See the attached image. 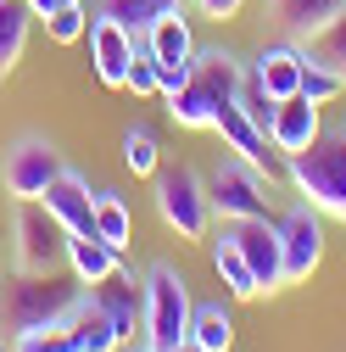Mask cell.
<instances>
[{
    "mask_svg": "<svg viewBox=\"0 0 346 352\" xmlns=\"http://www.w3.org/2000/svg\"><path fill=\"white\" fill-rule=\"evenodd\" d=\"M285 179L301 201H313L324 218L346 224V129H319L308 151L285 157Z\"/></svg>",
    "mask_w": 346,
    "mask_h": 352,
    "instance_id": "6da1fadb",
    "label": "cell"
},
{
    "mask_svg": "<svg viewBox=\"0 0 346 352\" xmlns=\"http://www.w3.org/2000/svg\"><path fill=\"white\" fill-rule=\"evenodd\" d=\"M140 291H146V324H140V341L146 346H157V352H168V346H179L185 336H190V280L173 269V263H151L146 269V280H140Z\"/></svg>",
    "mask_w": 346,
    "mask_h": 352,
    "instance_id": "7a4b0ae2",
    "label": "cell"
},
{
    "mask_svg": "<svg viewBox=\"0 0 346 352\" xmlns=\"http://www.w3.org/2000/svg\"><path fill=\"white\" fill-rule=\"evenodd\" d=\"M78 296L84 291L56 280V274H17L12 269V280L0 285V330L17 336V330H34V324H51V319L67 314Z\"/></svg>",
    "mask_w": 346,
    "mask_h": 352,
    "instance_id": "3957f363",
    "label": "cell"
},
{
    "mask_svg": "<svg viewBox=\"0 0 346 352\" xmlns=\"http://www.w3.org/2000/svg\"><path fill=\"white\" fill-rule=\"evenodd\" d=\"M12 269L17 274H62L67 269V230L56 224V212L45 201H17V224H12Z\"/></svg>",
    "mask_w": 346,
    "mask_h": 352,
    "instance_id": "277c9868",
    "label": "cell"
},
{
    "mask_svg": "<svg viewBox=\"0 0 346 352\" xmlns=\"http://www.w3.org/2000/svg\"><path fill=\"white\" fill-rule=\"evenodd\" d=\"M157 212L179 241H201L212 224V201H207V179L190 168H157Z\"/></svg>",
    "mask_w": 346,
    "mask_h": 352,
    "instance_id": "5b68a950",
    "label": "cell"
},
{
    "mask_svg": "<svg viewBox=\"0 0 346 352\" xmlns=\"http://www.w3.org/2000/svg\"><path fill=\"white\" fill-rule=\"evenodd\" d=\"M62 168H67V162H62V151H56L45 135H17V140L6 146V157H0V185H6L12 201H39L45 185L56 179Z\"/></svg>",
    "mask_w": 346,
    "mask_h": 352,
    "instance_id": "8992f818",
    "label": "cell"
},
{
    "mask_svg": "<svg viewBox=\"0 0 346 352\" xmlns=\"http://www.w3.org/2000/svg\"><path fill=\"white\" fill-rule=\"evenodd\" d=\"M207 201L224 224H240V218H268V196H263V173H251L246 162H218L207 173Z\"/></svg>",
    "mask_w": 346,
    "mask_h": 352,
    "instance_id": "52a82bcc",
    "label": "cell"
},
{
    "mask_svg": "<svg viewBox=\"0 0 346 352\" xmlns=\"http://www.w3.org/2000/svg\"><path fill=\"white\" fill-rule=\"evenodd\" d=\"M279 257H285V285H301L324 263V224L313 201L296 196V207L279 218Z\"/></svg>",
    "mask_w": 346,
    "mask_h": 352,
    "instance_id": "ba28073f",
    "label": "cell"
},
{
    "mask_svg": "<svg viewBox=\"0 0 346 352\" xmlns=\"http://www.w3.org/2000/svg\"><path fill=\"white\" fill-rule=\"evenodd\" d=\"M246 269L257 280V296L263 291H285V257H279V224H268V218H240V224H229Z\"/></svg>",
    "mask_w": 346,
    "mask_h": 352,
    "instance_id": "9c48e42d",
    "label": "cell"
},
{
    "mask_svg": "<svg viewBox=\"0 0 346 352\" xmlns=\"http://www.w3.org/2000/svg\"><path fill=\"white\" fill-rule=\"evenodd\" d=\"M212 135H218V140L235 151V162H246L251 173H263V179H274V173H279V157H274L268 135L240 112V101H224V107H218V118H212Z\"/></svg>",
    "mask_w": 346,
    "mask_h": 352,
    "instance_id": "30bf717a",
    "label": "cell"
},
{
    "mask_svg": "<svg viewBox=\"0 0 346 352\" xmlns=\"http://www.w3.org/2000/svg\"><path fill=\"white\" fill-rule=\"evenodd\" d=\"M90 62H95V78L106 84V90H123V78H128V62H135V28H123L112 17H90Z\"/></svg>",
    "mask_w": 346,
    "mask_h": 352,
    "instance_id": "8fae6325",
    "label": "cell"
},
{
    "mask_svg": "<svg viewBox=\"0 0 346 352\" xmlns=\"http://www.w3.org/2000/svg\"><path fill=\"white\" fill-rule=\"evenodd\" d=\"M84 291L101 302V314L112 319V330H117L123 341H135V336H140V324H146V291H140V280L128 274V269L106 274L101 285H84Z\"/></svg>",
    "mask_w": 346,
    "mask_h": 352,
    "instance_id": "7c38bea8",
    "label": "cell"
},
{
    "mask_svg": "<svg viewBox=\"0 0 346 352\" xmlns=\"http://www.w3.org/2000/svg\"><path fill=\"white\" fill-rule=\"evenodd\" d=\"M39 201H45V212H56V224L67 235H95V196H90V185H84L73 168H62Z\"/></svg>",
    "mask_w": 346,
    "mask_h": 352,
    "instance_id": "4fadbf2b",
    "label": "cell"
},
{
    "mask_svg": "<svg viewBox=\"0 0 346 352\" xmlns=\"http://www.w3.org/2000/svg\"><path fill=\"white\" fill-rule=\"evenodd\" d=\"M319 112H324V107H313L308 96L279 101V107H274V129H268V146H274L279 157L308 151V146L319 140V129H324V118H319Z\"/></svg>",
    "mask_w": 346,
    "mask_h": 352,
    "instance_id": "5bb4252c",
    "label": "cell"
},
{
    "mask_svg": "<svg viewBox=\"0 0 346 352\" xmlns=\"http://www.w3.org/2000/svg\"><path fill=\"white\" fill-rule=\"evenodd\" d=\"M246 73L263 84L274 101H290V96H301V45H296V39H290V45H263Z\"/></svg>",
    "mask_w": 346,
    "mask_h": 352,
    "instance_id": "9a60e30c",
    "label": "cell"
},
{
    "mask_svg": "<svg viewBox=\"0 0 346 352\" xmlns=\"http://www.w3.org/2000/svg\"><path fill=\"white\" fill-rule=\"evenodd\" d=\"M190 73H196V84L212 96V101H235L240 96V84H246V62L235 56V51H224V45H196V62H190Z\"/></svg>",
    "mask_w": 346,
    "mask_h": 352,
    "instance_id": "2e32d148",
    "label": "cell"
},
{
    "mask_svg": "<svg viewBox=\"0 0 346 352\" xmlns=\"http://www.w3.org/2000/svg\"><path fill=\"white\" fill-rule=\"evenodd\" d=\"M146 45H151L157 67H190V62H196V34H190L185 6H179V12H162V17L146 28Z\"/></svg>",
    "mask_w": 346,
    "mask_h": 352,
    "instance_id": "e0dca14e",
    "label": "cell"
},
{
    "mask_svg": "<svg viewBox=\"0 0 346 352\" xmlns=\"http://www.w3.org/2000/svg\"><path fill=\"white\" fill-rule=\"evenodd\" d=\"M117 269H123V252L117 246H106L101 235H67V274L78 285H101Z\"/></svg>",
    "mask_w": 346,
    "mask_h": 352,
    "instance_id": "ac0fdd59",
    "label": "cell"
},
{
    "mask_svg": "<svg viewBox=\"0 0 346 352\" xmlns=\"http://www.w3.org/2000/svg\"><path fill=\"white\" fill-rule=\"evenodd\" d=\"M67 330H73V346H78V352H117V346H123V336L112 330V319L101 314V302H95L90 291L67 307Z\"/></svg>",
    "mask_w": 346,
    "mask_h": 352,
    "instance_id": "d6986e66",
    "label": "cell"
},
{
    "mask_svg": "<svg viewBox=\"0 0 346 352\" xmlns=\"http://www.w3.org/2000/svg\"><path fill=\"white\" fill-rule=\"evenodd\" d=\"M268 12H274V23L296 39H313L324 23H335L341 12H346V0H268Z\"/></svg>",
    "mask_w": 346,
    "mask_h": 352,
    "instance_id": "ffe728a7",
    "label": "cell"
},
{
    "mask_svg": "<svg viewBox=\"0 0 346 352\" xmlns=\"http://www.w3.org/2000/svg\"><path fill=\"white\" fill-rule=\"evenodd\" d=\"M212 269H218V280H224V291H229L235 302H251V296H257V280H251V269H246V257H240L229 224L212 235Z\"/></svg>",
    "mask_w": 346,
    "mask_h": 352,
    "instance_id": "44dd1931",
    "label": "cell"
},
{
    "mask_svg": "<svg viewBox=\"0 0 346 352\" xmlns=\"http://www.w3.org/2000/svg\"><path fill=\"white\" fill-rule=\"evenodd\" d=\"M190 341L201 352H229L235 346V319L224 302H196L190 307Z\"/></svg>",
    "mask_w": 346,
    "mask_h": 352,
    "instance_id": "7402d4cb",
    "label": "cell"
},
{
    "mask_svg": "<svg viewBox=\"0 0 346 352\" xmlns=\"http://www.w3.org/2000/svg\"><path fill=\"white\" fill-rule=\"evenodd\" d=\"M162 101H168V118L179 123V129H212V118H218V101L196 84V73H190L173 96H162Z\"/></svg>",
    "mask_w": 346,
    "mask_h": 352,
    "instance_id": "603a6c76",
    "label": "cell"
},
{
    "mask_svg": "<svg viewBox=\"0 0 346 352\" xmlns=\"http://www.w3.org/2000/svg\"><path fill=\"white\" fill-rule=\"evenodd\" d=\"M28 0H0V78H6L17 62H23V45H28Z\"/></svg>",
    "mask_w": 346,
    "mask_h": 352,
    "instance_id": "cb8c5ba5",
    "label": "cell"
},
{
    "mask_svg": "<svg viewBox=\"0 0 346 352\" xmlns=\"http://www.w3.org/2000/svg\"><path fill=\"white\" fill-rule=\"evenodd\" d=\"M95 235L106 246H117V252L135 246V218H128V207H123L117 190H95Z\"/></svg>",
    "mask_w": 346,
    "mask_h": 352,
    "instance_id": "d4e9b609",
    "label": "cell"
},
{
    "mask_svg": "<svg viewBox=\"0 0 346 352\" xmlns=\"http://www.w3.org/2000/svg\"><path fill=\"white\" fill-rule=\"evenodd\" d=\"M185 0H101V17H112V23H123V28H135V34H146L162 12H179Z\"/></svg>",
    "mask_w": 346,
    "mask_h": 352,
    "instance_id": "484cf974",
    "label": "cell"
},
{
    "mask_svg": "<svg viewBox=\"0 0 346 352\" xmlns=\"http://www.w3.org/2000/svg\"><path fill=\"white\" fill-rule=\"evenodd\" d=\"M301 96L313 107H330L335 96H346V73H335V67H324V62H313L301 51Z\"/></svg>",
    "mask_w": 346,
    "mask_h": 352,
    "instance_id": "4316f807",
    "label": "cell"
},
{
    "mask_svg": "<svg viewBox=\"0 0 346 352\" xmlns=\"http://www.w3.org/2000/svg\"><path fill=\"white\" fill-rule=\"evenodd\" d=\"M12 352H78V346H73V330H67V314L51 319V324L17 330V336H12Z\"/></svg>",
    "mask_w": 346,
    "mask_h": 352,
    "instance_id": "83f0119b",
    "label": "cell"
},
{
    "mask_svg": "<svg viewBox=\"0 0 346 352\" xmlns=\"http://www.w3.org/2000/svg\"><path fill=\"white\" fill-rule=\"evenodd\" d=\"M301 51H308L313 62H324V67H335V73H346V12L335 23H324L313 39H301Z\"/></svg>",
    "mask_w": 346,
    "mask_h": 352,
    "instance_id": "f1b7e54d",
    "label": "cell"
},
{
    "mask_svg": "<svg viewBox=\"0 0 346 352\" xmlns=\"http://www.w3.org/2000/svg\"><path fill=\"white\" fill-rule=\"evenodd\" d=\"M123 162L128 168H135V173H146V179H157V168H162V146H157V135H151V129H128V135H123Z\"/></svg>",
    "mask_w": 346,
    "mask_h": 352,
    "instance_id": "f546056e",
    "label": "cell"
},
{
    "mask_svg": "<svg viewBox=\"0 0 346 352\" xmlns=\"http://www.w3.org/2000/svg\"><path fill=\"white\" fill-rule=\"evenodd\" d=\"M39 23H45V39H56V45H78V39L90 34V12H84V0H73V6L39 17Z\"/></svg>",
    "mask_w": 346,
    "mask_h": 352,
    "instance_id": "4dcf8cb0",
    "label": "cell"
},
{
    "mask_svg": "<svg viewBox=\"0 0 346 352\" xmlns=\"http://www.w3.org/2000/svg\"><path fill=\"white\" fill-rule=\"evenodd\" d=\"M235 101H240V112H246V118H251L257 129H263V135L274 129V107H279V101H274V96L263 90V84L251 78V73H246V84H240V96H235Z\"/></svg>",
    "mask_w": 346,
    "mask_h": 352,
    "instance_id": "1f68e13d",
    "label": "cell"
},
{
    "mask_svg": "<svg viewBox=\"0 0 346 352\" xmlns=\"http://www.w3.org/2000/svg\"><path fill=\"white\" fill-rule=\"evenodd\" d=\"M190 6H196L207 23H229V17H240V12H246V0H190Z\"/></svg>",
    "mask_w": 346,
    "mask_h": 352,
    "instance_id": "d6a6232c",
    "label": "cell"
},
{
    "mask_svg": "<svg viewBox=\"0 0 346 352\" xmlns=\"http://www.w3.org/2000/svg\"><path fill=\"white\" fill-rule=\"evenodd\" d=\"M62 6H73V0H28L34 17H51V12H62Z\"/></svg>",
    "mask_w": 346,
    "mask_h": 352,
    "instance_id": "836d02e7",
    "label": "cell"
},
{
    "mask_svg": "<svg viewBox=\"0 0 346 352\" xmlns=\"http://www.w3.org/2000/svg\"><path fill=\"white\" fill-rule=\"evenodd\" d=\"M117 352H157V346H146V341H140V346H135V341H123Z\"/></svg>",
    "mask_w": 346,
    "mask_h": 352,
    "instance_id": "e575fe53",
    "label": "cell"
},
{
    "mask_svg": "<svg viewBox=\"0 0 346 352\" xmlns=\"http://www.w3.org/2000/svg\"><path fill=\"white\" fill-rule=\"evenodd\" d=\"M168 352H201V346H196V341H190V336H185V341H179V346H168Z\"/></svg>",
    "mask_w": 346,
    "mask_h": 352,
    "instance_id": "d590c367",
    "label": "cell"
},
{
    "mask_svg": "<svg viewBox=\"0 0 346 352\" xmlns=\"http://www.w3.org/2000/svg\"><path fill=\"white\" fill-rule=\"evenodd\" d=\"M0 352H12V346H0Z\"/></svg>",
    "mask_w": 346,
    "mask_h": 352,
    "instance_id": "8d00e7d4",
    "label": "cell"
}]
</instances>
